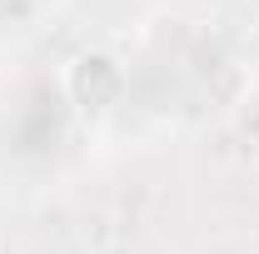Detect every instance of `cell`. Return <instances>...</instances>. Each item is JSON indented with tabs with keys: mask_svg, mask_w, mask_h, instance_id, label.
<instances>
[{
	"mask_svg": "<svg viewBox=\"0 0 259 254\" xmlns=\"http://www.w3.org/2000/svg\"><path fill=\"white\" fill-rule=\"evenodd\" d=\"M100 254H135V249H125V244H110V249H100Z\"/></svg>",
	"mask_w": 259,
	"mask_h": 254,
	"instance_id": "obj_2",
	"label": "cell"
},
{
	"mask_svg": "<svg viewBox=\"0 0 259 254\" xmlns=\"http://www.w3.org/2000/svg\"><path fill=\"white\" fill-rule=\"evenodd\" d=\"M254 254H259V249H254Z\"/></svg>",
	"mask_w": 259,
	"mask_h": 254,
	"instance_id": "obj_3",
	"label": "cell"
},
{
	"mask_svg": "<svg viewBox=\"0 0 259 254\" xmlns=\"http://www.w3.org/2000/svg\"><path fill=\"white\" fill-rule=\"evenodd\" d=\"M65 95H70V105L80 115H105L125 95V70L105 50H80L75 60L65 65Z\"/></svg>",
	"mask_w": 259,
	"mask_h": 254,
	"instance_id": "obj_1",
	"label": "cell"
}]
</instances>
